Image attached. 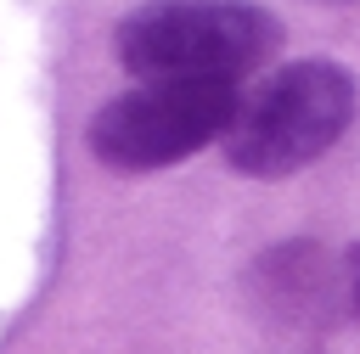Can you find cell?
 <instances>
[{"mask_svg": "<svg viewBox=\"0 0 360 354\" xmlns=\"http://www.w3.org/2000/svg\"><path fill=\"white\" fill-rule=\"evenodd\" d=\"M354 79L315 56V62H287L281 73H270L253 96L236 101L219 146L225 163L253 174V180H281L309 169L315 157H326L338 146V135L354 118Z\"/></svg>", "mask_w": 360, "mask_h": 354, "instance_id": "cell-1", "label": "cell"}, {"mask_svg": "<svg viewBox=\"0 0 360 354\" xmlns=\"http://www.w3.org/2000/svg\"><path fill=\"white\" fill-rule=\"evenodd\" d=\"M276 45V17L248 0H158L118 22V62L135 79L236 84Z\"/></svg>", "mask_w": 360, "mask_h": 354, "instance_id": "cell-2", "label": "cell"}, {"mask_svg": "<svg viewBox=\"0 0 360 354\" xmlns=\"http://www.w3.org/2000/svg\"><path fill=\"white\" fill-rule=\"evenodd\" d=\"M231 112H236L231 84L141 79L135 90L112 96L90 118V152L124 174L169 169V163H186L191 152H202L208 140H219Z\"/></svg>", "mask_w": 360, "mask_h": 354, "instance_id": "cell-3", "label": "cell"}, {"mask_svg": "<svg viewBox=\"0 0 360 354\" xmlns=\"http://www.w3.org/2000/svg\"><path fill=\"white\" fill-rule=\"evenodd\" d=\"M349 264H354V309H360V247L349 253Z\"/></svg>", "mask_w": 360, "mask_h": 354, "instance_id": "cell-4", "label": "cell"}]
</instances>
